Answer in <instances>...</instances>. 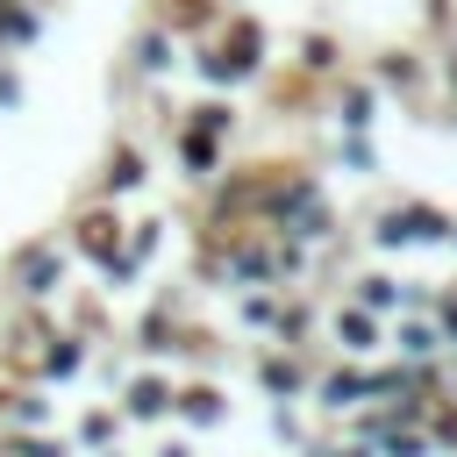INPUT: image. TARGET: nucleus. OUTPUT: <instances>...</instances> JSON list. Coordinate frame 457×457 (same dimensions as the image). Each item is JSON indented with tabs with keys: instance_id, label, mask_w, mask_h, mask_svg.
I'll return each mask as SVG.
<instances>
[{
	"instance_id": "obj_1",
	"label": "nucleus",
	"mask_w": 457,
	"mask_h": 457,
	"mask_svg": "<svg viewBox=\"0 0 457 457\" xmlns=\"http://www.w3.org/2000/svg\"><path fill=\"white\" fill-rule=\"evenodd\" d=\"M14 293H21V300L64 293V250H57V243H29V250L14 257Z\"/></svg>"
},
{
	"instance_id": "obj_2",
	"label": "nucleus",
	"mask_w": 457,
	"mask_h": 457,
	"mask_svg": "<svg viewBox=\"0 0 457 457\" xmlns=\"http://www.w3.org/2000/svg\"><path fill=\"white\" fill-rule=\"evenodd\" d=\"M86 371V336H43V350H36V378H79Z\"/></svg>"
},
{
	"instance_id": "obj_3",
	"label": "nucleus",
	"mask_w": 457,
	"mask_h": 457,
	"mask_svg": "<svg viewBox=\"0 0 457 457\" xmlns=\"http://www.w3.org/2000/svg\"><path fill=\"white\" fill-rule=\"evenodd\" d=\"M121 414H129V421H164V414H171V378H157V371L129 378V393H121Z\"/></svg>"
},
{
	"instance_id": "obj_4",
	"label": "nucleus",
	"mask_w": 457,
	"mask_h": 457,
	"mask_svg": "<svg viewBox=\"0 0 457 457\" xmlns=\"http://www.w3.org/2000/svg\"><path fill=\"white\" fill-rule=\"evenodd\" d=\"M93 264L107 257V250H121V214H107V207H93V214H79V236H71Z\"/></svg>"
},
{
	"instance_id": "obj_5",
	"label": "nucleus",
	"mask_w": 457,
	"mask_h": 457,
	"mask_svg": "<svg viewBox=\"0 0 457 457\" xmlns=\"http://www.w3.org/2000/svg\"><path fill=\"white\" fill-rule=\"evenodd\" d=\"M378 236L386 243H428V236H443V214L436 207H400V214H386Z\"/></svg>"
},
{
	"instance_id": "obj_6",
	"label": "nucleus",
	"mask_w": 457,
	"mask_h": 457,
	"mask_svg": "<svg viewBox=\"0 0 457 457\" xmlns=\"http://www.w3.org/2000/svg\"><path fill=\"white\" fill-rule=\"evenodd\" d=\"M328 343H336V350H350V357H364V350L378 343V321H371V307H350V314H336V321H328Z\"/></svg>"
},
{
	"instance_id": "obj_7",
	"label": "nucleus",
	"mask_w": 457,
	"mask_h": 457,
	"mask_svg": "<svg viewBox=\"0 0 457 457\" xmlns=\"http://www.w3.org/2000/svg\"><path fill=\"white\" fill-rule=\"evenodd\" d=\"M171 407H179V414H186V421H193V428H214V421H221V414H228V407H221V393H214V386H186V393H171Z\"/></svg>"
},
{
	"instance_id": "obj_8",
	"label": "nucleus",
	"mask_w": 457,
	"mask_h": 457,
	"mask_svg": "<svg viewBox=\"0 0 457 457\" xmlns=\"http://www.w3.org/2000/svg\"><path fill=\"white\" fill-rule=\"evenodd\" d=\"M393 350H400L407 364H421V357H436V350H443V336H436L428 321H400V328H393Z\"/></svg>"
},
{
	"instance_id": "obj_9",
	"label": "nucleus",
	"mask_w": 457,
	"mask_h": 457,
	"mask_svg": "<svg viewBox=\"0 0 457 457\" xmlns=\"http://www.w3.org/2000/svg\"><path fill=\"white\" fill-rule=\"evenodd\" d=\"M0 414H7L14 428H43V421H50V400H43L36 386H21V393H7V400H0Z\"/></svg>"
},
{
	"instance_id": "obj_10",
	"label": "nucleus",
	"mask_w": 457,
	"mask_h": 457,
	"mask_svg": "<svg viewBox=\"0 0 457 457\" xmlns=\"http://www.w3.org/2000/svg\"><path fill=\"white\" fill-rule=\"evenodd\" d=\"M257 378H264V393H271V400H286V393H300V364H293V357H278V350H271V357L257 364Z\"/></svg>"
},
{
	"instance_id": "obj_11",
	"label": "nucleus",
	"mask_w": 457,
	"mask_h": 457,
	"mask_svg": "<svg viewBox=\"0 0 457 457\" xmlns=\"http://www.w3.org/2000/svg\"><path fill=\"white\" fill-rule=\"evenodd\" d=\"M378 457H428V436H421L414 421H407V428L393 421V428H378Z\"/></svg>"
},
{
	"instance_id": "obj_12",
	"label": "nucleus",
	"mask_w": 457,
	"mask_h": 457,
	"mask_svg": "<svg viewBox=\"0 0 457 457\" xmlns=\"http://www.w3.org/2000/svg\"><path fill=\"white\" fill-rule=\"evenodd\" d=\"M100 186H107V193L143 186V157H136V150H114V157H107V171H100Z\"/></svg>"
},
{
	"instance_id": "obj_13",
	"label": "nucleus",
	"mask_w": 457,
	"mask_h": 457,
	"mask_svg": "<svg viewBox=\"0 0 457 457\" xmlns=\"http://www.w3.org/2000/svg\"><path fill=\"white\" fill-rule=\"evenodd\" d=\"M179 150H186L193 179H207V171H214V136H207V129H186V136H179Z\"/></svg>"
},
{
	"instance_id": "obj_14",
	"label": "nucleus",
	"mask_w": 457,
	"mask_h": 457,
	"mask_svg": "<svg viewBox=\"0 0 457 457\" xmlns=\"http://www.w3.org/2000/svg\"><path fill=\"white\" fill-rule=\"evenodd\" d=\"M357 300H364V307H371V314H378V307H393V300H400V307H407V300H414V293H407V286H393V278H364V293H357Z\"/></svg>"
},
{
	"instance_id": "obj_15",
	"label": "nucleus",
	"mask_w": 457,
	"mask_h": 457,
	"mask_svg": "<svg viewBox=\"0 0 457 457\" xmlns=\"http://www.w3.org/2000/svg\"><path fill=\"white\" fill-rule=\"evenodd\" d=\"M114 428H121V414L93 407V414H86V428H79V443H86V450H107V436H114Z\"/></svg>"
},
{
	"instance_id": "obj_16",
	"label": "nucleus",
	"mask_w": 457,
	"mask_h": 457,
	"mask_svg": "<svg viewBox=\"0 0 457 457\" xmlns=\"http://www.w3.org/2000/svg\"><path fill=\"white\" fill-rule=\"evenodd\" d=\"M136 64H143V71H157V64H164V29H150V36L136 43Z\"/></svg>"
},
{
	"instance_id": "obj_17",
	"label": "nucleus",
	"mask_w": 457,
	"mask_h": 457,
	"mask_svg": "<svg viewBox=\"0 0 457 457\" xmlns=\"http://www.w3.org/2000/svg\"><path fill=\"white\" fill-rule=\"evenodd\" d=\"M307 71H336V43L328 36H307Z\"/></svg>"
},
{
	"instance_id": "obj_18",
	"label": "nucleus",
	"mask_w": 457,
	"mask_h": 457,
	"mask_svg": "<svg viewBox=\"0 0 457 457\" xmlns=\"http://www.w3.org/2000/svg\"><path fill=\"white\" fill-rule=\"evenodd\" d=\"M343 121H350V129L371 121V93H364V86H350V114H343Z\"/></svg>"
},
{
	"instance_id": "obj_19",
	"label": "nucleus",
	"mask_w": 457,
	"mask_h": 457,
	"mask_svg": "<svg viewBox=\"0 0 457 457\" xmlns=\"http://www.w3.org/2000/svg\"><path fill=\"white\" fill-rule=\"evenodd\" d=\"M428 443H457V414H436V436Z\"/></svg>"
},
{
	"instance_id": "obj_20",
	"label": "nucleus",
	"mask_w": 457,
	"mask_h": 457,
	"mask_svg": "<svg viewBox=\"0 0 457 457\" xmlns=\"http://www.w3.org/2000/svg\"><path fill=\"white\" fill-rule=\"evenodd\" d=\"M443 336L457 343V293H450V307H443Z\"/></svg>"
},
{
	"instance_id": "obj_21",
	"label": "nucleus",
	"mask_w": 457,
	"mask_h": 457,
	"mask_svg": "<svg viewBox=\"0 0 457 457\" xmlns=\"http://www.w3.org/2000/svg\"><path fill=\"white\" fill-rule=\"evenodd\" d=\"M314 457H371V450H314Z\"/></svg>"
},
{
	"instance_id": "obj_22",
	"label": "nucleus",
	"mask_w": 457,
	"mask_h": 457,
	"mask_svg": "<svg viewBox=\"0 0 457 457\" xmlns=\"http://www.w3.org/2000/svg\"><path fill=\"white\" fill-rule=\"evenodd\" d=\"M157 457H193V450H186V443H171V450H157Z\"/></svg>"
},
{
	"instance_id": "obj_23",
	"label": "nucleus",
	"mask_w": 457,
	"mask_h": 457,
	"mask_svg": "<svg viewBox=\"0 0 457 457\" xmlns=\"http://www.w3.org/2000/svg\"><path fill=\"white\" fill-rule=\"evenodd\" d=\"M450 86H457V64H450Z\"/></svg>"
},
{
	"instance_id": "obj_24",
	"label": "nucleus",
	"mask_w": 457,
	"mask_h": 457,
	"mask_svg": "<svg viewBox=\"0 0 457 457\" xmlns=\"http://www.w3.org/2000/svg\"><path fill=\"white\" fill-rule=\"evenodd\" d=\"M100 457H114V450H100Z\"/></svg>"
}]
</instances>
